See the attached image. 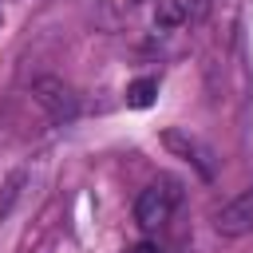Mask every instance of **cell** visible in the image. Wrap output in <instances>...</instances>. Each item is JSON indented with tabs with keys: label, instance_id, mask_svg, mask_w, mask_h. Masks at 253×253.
<instances>
[{
	"label": "cell",
	"instance_id": "1",
	"mask_svg": "<svg viewBox=\"0 0 253 253\" xmlns=\"http://www.w3.org/2000/svg\"><path fill=\"white\" fill-rule=\"evenodd\" d=\"M178 202H182V182L170 178V174H158V178L138 194V202H134V221H138V229H142V233L162 229V225L174 217Z\"/></svg>",
	"mask_w": 253,
	"mask_h": 253
},
{
	"label": "cell",
	"instance_id": "2",
	"mask_svg": "<svg viewBox=\"0 0 253 253\" xmlns=\"http://www.w3.org/2000/svg\"><path fill=\"white\" fill-rule=\"evenodd\" d=\"M32 99L47 111L51 123H71V119L79 115V99H75V91H71L63 79H55V75H40V79H32Z\"/></svg>",
	"mask_w": 253,
	"mask_h": 253
},
{
	"label": "cell",
	"instance_id": "3",
	"mask_svg": "<svg viewBox=\"0 0 253 253\" xmlns=\"http://www.w3.org/2000/svg\"><path fill=\"white\" fill-rule=\"evenodd\" d=\"M162 142H166L178 158H186V162L198 170V178L213 182V174H217V158H213V150H210L198 134H190V130H182V126H166V130H162Z\"/></svg>",
	"mask_w": 253,
	"mask_h": 253
},
{
	"label": "cell",
	"instance_id": "4",
	"mask_svg": "<svg viewBox=\"0 0 253 253\" xmlns=\"http://www.w3.org/2000/svg\"><path fill=\"white\" fill-rule=\"evenodd\" d=\"M213 229L221 237H245V233H253V186H245L233 202H225L217 210Z\"/></svg>",
	"mask_w": 253,
	"mask_h": 253
},
{
	"label": "cell",
	"instance_id": "5",
	"mask_svg": "<svg viewBox=\"0 0 253 253\" xmlns=\"http://www.w3.org/2000/svg\"><path fill=\"white\" fill-rule=\"evenodd\" d=\"M182 24H190V0H158V8H154V28H158V32H174V28H182Z\"/></svg>",
	"mask_w": 253,
	"mask_h": 253
},
{
	"label": "cell",
	"instance_id": "6",
	"mask_svg": "<svg viewBox=\"0 0 253 253\" xmlns=\"http://www.w3.org/2000/svg\"><path fill=\"white\" fill-rule=\"evenodd\" d=\"M24 186H28V170H12V174L4 178V186H0V221L16 210V202H20Z\"/></svg>",
	"mask_w": 253,
	"mask_h": 253
},
{
	"label": "cell",
	"instance_id": "7",
	"mask_svg": "<svg viewBox=\"0 0 253 253\" xmlns=\"http://www.w3.org/2000/svg\"><path fill=\"white\" fill-rule=\"evenodd\" d=\"M154 95H158V79H154V75H142V79H134V83L126 87V107L142 111V107L154 103Z\"/></svg>",
	"mask_w": 253,
	"mask_h": 253
},
{
	"label": "cell",
	"instance_id": "8",
	"mask_svg": "<svg viewBox=\"0 0 253 253\" xmlns=\"http://www.w3.org/2000/svg\"><path fill=\"white\" fill-rule=\"evenodd\" d=\"M210 8H213V0H190V24H202L210 16Z\"/></svg>",
	"mask_w": 253,
	"mask_h": 253
},
{
	"label": "cell",
	"instance_id": "9",
	"mask_svg": "<svg viewBox=\"0 0 253 253\" xmlns=\"http://www.w3.org/2000/svg\"><path fill=\"white\" fill-rule=\"evenodd\" d=\"M130 253H162V245H154V241H138Z\"/></svg>",
	"mask_w": 253,
	"mask_h": 253
},
{
	"label": "cell",
	"instance_id": "10",
	"mask_svg": "<svg viewBox=\"0 0 253 253\" xmlns=\"http://www.w3.org/2000/svg\"><path fill=\"white\" fill-rule=\"evenodd\" d=\"M12 8V0H0V20H4V12Z\"/></svg>",
	"mask_w": 253,
	"mask_h": 253
}]
</instances>
